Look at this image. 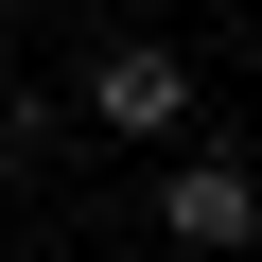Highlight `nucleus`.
Instances as JSON below:
<instances>
[{"instance_id": "1", "label": "nucleus", "mask_w": 262, "mask_h": 262, "mask_svg": "<svg viewBox=\"0 0 262 262\" xmlns=\"http://www.w3.org/2000/svg\"><path fill=\"white\" fill-rule=\"evenodd\" d=\"M88 122H105V140H175V122H192V70L158 35H122V53H88Z\"/></svg>"}, {"instance_id": "2", "label": "nucleus", "mask_w": 262, "mask_h": 262, "mask_svg": "<svg viewBox=\"0 0 262 262\" xmlns=\"http://www.w3.org/2000/svg\"><path fill=\"white\" fill-rule=\"evenodd\" d=\"M158 227H175V245H210V262H227V245H262V175H245V158H210V140H192V158H175V175H158Z\"/></svg>"}, {"instance_id": "3", "label": "nucleus", "mask_w": 262, "mask_h": 262, "mask_svg": "<svg viewBox=\"0 0 262 262\" xmlns=\"http://www.w3.org/2000/svg\"><path fill=\"white\" fill-rule=\"evenodd\" d=\"M122 18H140V0H122Z\"/></svg>"}]
</instances>
